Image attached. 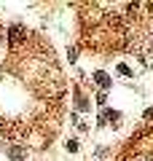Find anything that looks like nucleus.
Here are the masks:
<instances>
[{"label":"nucleus","instance_id":"1","mask_svg":"<svg viewBox=\"0 0 153 161\" xmlns=\"http://www.w3.org/2000/svg\"><path fill=\"white\" fill-rule=\"evenodd\" d=\"M94 80H97V86H99V89H110V83H113L110 75L105 73V70H97V73H94Z\"/></svg>","mask_w":153,"mask_h":161},{"label":"nucleus","instance_id":"3","mask_svg":"<svg viewBox=\"0 0 153 161\" xmlns=\"http://www.w3.org/2000/svg\"><path fill=\"white\" fill-rule=\"evenodd\" d=\"M121 118V113H116V110H105V113L99 115V126H108L110 121H118Z\"/></svg>","mask_w":153,"mask_h":161},{"label":"nucleus","instance_id":"2","mask_svg":"<svg viewBox=\"0 0 153 161\" xmlns=\"http://www.w3.org/2000/svg\"><path fill=\"white\" fill-rule=\"evenodd\" d=\"M22 35H24V27H22V24H11V27H8V40H11V43H19Z\"/></svg>","mask_w":153,"mask_h":161},{"label":"nucleus","instance_id":"5","mask_svg":"<svg viewBox=\"0 0 153 161\" xmlns=\"http://www.w3.org/2000/svg\"><path fill=\"white\" fill-rule=\"evenodd\" d=\"M65 148H67V153H75V150H78V140H67Z\"/></svg>","mask_w":153,"mask_h":161},{"label":"nucleus","instance_id":"6","mask_svg":"<svg viewBox=\"0 0 153 161\" xmlns=\"http://www.w3.org/2000/svg\"><path fill=\"white\" fill-rule=\"evenodd\" d=\"M118 73H121V75H126V78H132V70L126 67V64H118Z\"/></svg>","mask_w":153,"mask_h":161},{"label":"nucleus","instance_id":"8","mask_svg":"<svg viewBox=\"0 0 153 161\" xmlns=\"http://www.w3.org/2000/svg\"><path fill=\"white\" fill-rule=\"evenodd\" d=\"M145 118H148V121L153 118V108H148V110H145Z\"/></svg>","mask_w":153,"mask_h":161},{"label":"nucleus","instance_id":"7","mask_svg":"<svg viewBox=\"0 0 153 161\" xmlns=\"http://www.w3.org/2000/svg\"><path fill=\"white\" fill-rule=\"evenodd\" d=\"M78 110H89V102H86L81 94H78Z\"/></svg>","mask_w":153,"mask_h":161},{"label":"nucleus","instance_id":"4","mask_svg":"<svg viewBox=\"0 0 153 161\" xmlns=\"http://www.w3.org/2000/svg\"><path fill=\"white\" fill-rule=\"evenodd\" d=\"M24 148H19V145H14V148H8V158H14V161H22L24 158Z\"/></svg>","mask_w":153,"mask_h":161}]
</instances>
